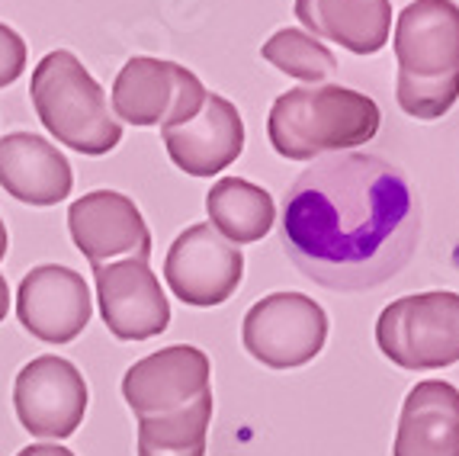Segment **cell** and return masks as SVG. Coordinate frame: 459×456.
I'll return each instance as SVG.
<instances>
[{"instance_id":"cell-1","label":"cell","mask_w":459,"mask_h":456,"mask_svg":"<svg viewBox=\"0 0 459 456\" xmlns=\"http://www.w3.org/2000/svg\"><path fill=\"white\" fill-rule=\"evenodd\" d=\"M292 264L325 289H369L418 244V206L402 171L376 154L315 158L292 183L280 228Z\"/></svg>"},{"instance_id":"cell-2","label":"cell","mask_w":459,"mask_h":456,"mask_svg":"<svg viewBox=\"0 0 459 456\" xmlns=\"http://www.w3.org/2000/svg\"><path fill=\"white\" fill-rule=\"evenodd\" d=\"M379 107L367 93L341 84H312L273 100L267 136L276 154L290 161H315L367 145L379 132Z\"/></svg>"},{"instance_id":"cell-3","label":"cell","mask_w":459,"mask_h":456,"mask_svg":"<svg viewBox=\"0 0 459 456\" xmlns=\"http://www.w3.org/2000/svg\"><path fill=\"white\" fill-rule=\"evenodd\" d=\"M30 97L39 122L58 145L97 158L123 142V122L109 110L103 87L68 48H55L32 68Z\"/></svg>"},{"instance_id":"cell-4","label":"cell","mask_w":459,"mask_h":456,"mask_svg":"<svg viewBox=\"0 0 459 456\" xmlns=\"http://www.w3.org/2000/svg\"><path fill=\"white\" fill-rule=\"evenodd\" d=\"M383 357L402 370H444L459 360V293L434 289L389 303L376 321Z\"/></svg>"},{"instance_id":"cell-5","label":"cell","mask_w":459,"mask_h":456,"mask_svg":"<svg viewBox=\"0 0 459 456\" xmlns=\"http://www.w3.org/2000/svg\"><path fill=\"white\" fill-rule=\"evenodd\" d=\"M245 350L270 370L312 364L328 341V315L306 293H270L247 309L241 325Z\"/></svg>"},{"instance_id":"cell-6","label":"cell","mask_w":459,"mask_h":456,"mask_svg":"<svg viewBox=\"0 0 459 456\" xmlns=\"http://www.w3.org/2000/svg\"><path fill=\"white\" fill-rule=\"evenodd\" d=\"M206 93L190 68L152 55H135L116 75L109 107L116 119L129 126H174L193 119L206 103Z\"/></svg>"},{"instance_id":"cell-7","label":"cell","mask_w":459,"mask_h":456,"mask_svg":"<svg viewBox=\"0 0 459 456\" xmlns=\"http://www.w3.org/2000/svg\"><path fill=\"white\" fill-rule=\"evenodd\" d=\"M87 382L71 360L58 354H42L16 373L13 408L16 418L32 437L65 441L81 427L87 415Z\"/></svg>"},{"instance_id":"cell-8","label":"cell","mask_w":459,"mask_h":456,"mask_svg":"<svg viewBox=\"0 0 459 456\" xmlns=\"http://www.w3.org/2000/svg\"><path fill=\"white\" fill-rule=\"evenodd\" d=\"M164 280L184 305L212 309L235 296L245 280V254L225 241L209 222L190 225L174 238L164 258Z\"/></svg>"},{"instance_id":"cell-9","label":"cell","mask_w":459,"mask_h":456,"mask_svg":"<svg viewBox=\"0 0 459 456\" xmlns=\"http://www.w3.org/2000/svg\"><path fill=\"white\" fill-rule=\"evenodd\" d=\"M103 325L119 341H148L168 331L170 303L148 260L123 258L93 270Z\"/></svg>"},{"instance_id":"cell-10","label":"cell","mask_w":459,"mask_h":456,"mask_svg":"<svg viewBox=\"0 0 459 456\" xmlns=\"http://www.w3.org/2000/svg\"><path fill=\"white\" fill-rule=\"evenodd\" d=\"M212 380V364L193 344H170L135 360L123 376V399L135 418H158L203 399Z\"/></svg>"},{"instance_id":"cell-11","label":"cell","mask_w":459,"mask_h":456,"mask_svg":"<svg viewBox=\"0 0 459 456\" xmlns=\"http://www.w3.org/2000/svg\"><path fill=\"white\" fill-rule=\"evenodd\" d=\"M93 315L87 280L71 267H32L16 289V319L42 344H71Z\"/></svg>"},{"instance_id":"cell-12","label":"cell","mask_w":459,"mask_h":456,"mask_svg":"<svg viewBox=\"0 0 459 456\" xmlns=\"http://www.w3.org/2000/svg\"><path fill=\"white\" fill-rule=\"evenodd\" d=\"M68 232L93 270L109 260L152 258V232L145 215L126 193L93 190L74 199L68 209Z\"/></svg>"},{"instance_id":"cell-13","label":"cell","mask_w":459,"mask_h":456,"mask_svg":"<svg viewBox=\"0 0 459 456\" xmlns=\"http://www.w3.org/2000/svg\"><path fill=\"white\" fill-rule=\"evenodd\" d=\"M170 161L190 177H212L235 164L245 152V122L231 100L206 93V103L193 119L161 126Z\"/></svg>"},{"instance_id":"cell-14","label":"cell","mask_w":459,"mask_h":456,"mask_svg":"<svg viewBox=\"0 0 459 456\" xmlns=\"http://www.w3.org/2000/svg\"><path fill=\"white\" fill-rule=\"evenodd\" d=\"M398 71L444 77L459 71V7L453 0H411L395 20Z\"/></svg>"},{"instance_id":"cell-15","label":"cell","mask_w":459,"mask_h":456,"mask_svg":"<svg viewBox=\"0 0 459 456\" xmlns=\"http://www.w3.org/2000/svg\"><path fill=\"white\" fill-rule=\"evenodd\" d=\"M0 187L30 206H58L71 197L74 174L58 145L32 132L0 138Z\"/></svg>"},{"instance_id":"cell-16","label":"cell","mask_w":459,"mask_h":456,"mask_svg":"<svg viewBox=\"0 0 459 456\" xmlns=\"http://www.w3.org/2000/svg\"><path fill=\"white\" fill-rule=\"evenodd\" d=\"M392 456H459V389L424 380L402 402Z\"/></svg>"},{"instance_id":"cell-17","label":"cell","mask_w":459,"mask_h":456,"mask_svg":"<svg viewBox=\"0 0 459 456\" xmlns=\"http://www.w3.org/2000/svg\"><path fill=\"white\" fill-rule=\"evenodd\" d=\"M296 16L308 36L353 55H376L389 42L392 0H296Z\"/></svg>"},{"instance_id":"cell-18","label":"cell","mask_w":459,"mask_h":456,"mask_svg":"<svg viewBox=\"0 0 459 456\" xmlns=\"http://www.w3.org/2000/svg\"><path fill=\"white\" fill-rule=\"evenodd\" d=\"M209 225L238 248L254 244L267 235L276 222V206L264 187L241 177H222L206 193Z\"/></svg>"},{"instance_id":"cell-19","label":"cell","mask_w":459,"mask_h":456,"mask_svg":"<svg viewBox=\"0 0 459 456\" xmlns=\"http://www.w3.org/2000/svg\"><path fill=\"white\" fill-rule=\"evenodd\" d=\"M209 425L212 392L158 418H138V456H206Z\"/></svg>"},{"instance_id":"cell-20","label":"cell","mask_w":459,"mask_h":456,"mask_svg":"<svg viewBox=\"0 0 459 456\" xmlns=\"http://www.w3.org/2000/svg\"><path fill=\"white\" fill-rule=\"evenodd\" d=\"M261 55L283 75L296 77V81H308V84H322L337 71V58L331 55V48L322 46L315 36H308L306 30L273 32L264 42Z\"/></svg>"},{"instance_id":"cell-21","label":"cell","mask_w":459,"mask_h":456,"mask_svg":"<svg viewBox=\"0 0 459 456\" xmlns=\"http://www.w3.org/2000/svg\"><path fill=\"white\" fill-rule=\"evenodd\" d=\"M395 91L398 107L405 110L408 116H414V119H440L444 113H450L459 97V71L444 77H411L398 71Z\"/></svg>"},{"instance_id":"cell-22","label":"cell","mask_w":459,"mask_h":456,"mask_svg":"<svg viewBox=\"0 0 459 456\" xmlns=\"http://www.w3.org/2000/svg\"><path fill=\"white\" fill-rule=\"evenodd\" d=\"M26 68V42L10 26L0 23V91L10 87Z\"/></svg>"},{"instance_id":"cell-23","label":"cell","mask_w":459,"mask_h":456,"mask_svg":"<svg viewBox=\"0 0 459 456\" xmlns=\"http://www.w3.org/2000/svg\"><path fill=\"white\" fill-rule=\"evenodd\" d=\"M16 456H74L68 447H62V443H30V447H23Z\"/></svg>"},{"instance_id":"cell-24","label":"cell","mask_w":459,"mask_h":456,"mask_svg":"<svg viewBox=\"0 0 459 456\" xmlns=\"http://www.w3.org/2000/svg\"><path fill=\"white\" fill-rule=\"evenodd\" d=\"M10 312V286H7V276L0 274V321L7 319Z\"/></svg>"},{"instance_id":"cell-25","label":"cell","mask_w":459,"mask_h":456,"mask_svg":"<svg viewBox=\"0 0 459 456\" xmlns=\"http://www.w3.org/2000/svg\"><path fill=\"white\" fill-rule=\"evenodd\" d=\"M7 248H10V235H7V222L0 219V260L7 258Z\"/></svg>"}]
</instances>
